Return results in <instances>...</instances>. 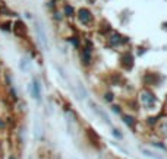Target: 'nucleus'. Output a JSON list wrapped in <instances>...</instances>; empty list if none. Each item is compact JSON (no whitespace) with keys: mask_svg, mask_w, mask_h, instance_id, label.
Listing matches in <instances>:
<instances>
[{"mask_svg":"<svg viewBox=\"0 0 167 159\" xmlns=\"http://www.w3.org/2000/svg\"><path fill=\"white\" fill-rule=\"evenodd\" d=\"M89 53H91L89 48H85V51H84V61H85V63L89 61Z\"/></svg>","mask_w":167,"mask_h":159,"instance_id":"obj_11","label":"nucleus"},{"mask_svg":"<svg viewBox=\"0 0 167 159\" xmlns=\"http://www.w3.org/2000/svg\"><path fill=\"white\" fill-rule=\"evenodd\" d=\"M142 153L145 155V156H150V158H154V159H161L160 156H156L154 153H151L150 150H147V149H142Z\"/></svg>","mask_w":167,"mask_h":159,"instance_id":"obj_10","label":"nucleus"},{"mask_svg":"<svg viewBox=\"0 0 167 159\" xmlns=\"http://www.w3.org/2000/svg\"><path fill=\"white\" fill-rule=\"evenodd\" d=\"M78 19L84 23V25H88V23L92 21V15H91V12H89L88 9H79Z\"/></svg>","mask_w":167,"mask_h":159,"instance_id":"obj_2","label":"nucleus"},{"mask_svg":"<svg viewBox=\"0 0 167 159\" xmlns=\"http://www.w3.org/2000/svg\"><path fill=\"white\" fill-rule=\"evenodd\" d=\"M110 43H111V45H117V44H120V43H123V38L119 34H113L110 38Z\"/></svg>","mask_w":167,"mask_h":159,"instance_id":"obj_7","label":"nucleus"},{"mask_svg":"<svg viewBox=\"0 0 167 159\" xmlns=\"http://www.w3.org/2000/svg\"><path fill=\"white\" fill-rule=\"evenodd\" d=\"M66 13H67V15H72V13H73V9L71 7V6H66Z\"/></svg>","mask_w":167,"mask_h":159,"instance_id":"obj_12","label":"nucleus"},{"mask_svg":"<svg viewBox=\"0 0 167 159\" xmlns=\"http://www.w3.org/2000/svg\"><path fill=\"white\" fill-rule=\"evenodd\" d=\"M31 88H32V95H34V98L37 99V101H40V83L37 82V80H34V83L31 85Z\"/></svg>","mask_w":167,"mask_h":159,"instance_id":"obj_5","label":"nucleus"},{"mask_svg":"<svg viewBox=\"0 0 167 159\" xmlns=\"http://www.w3.org/2000/svg\"><path fill=\"white\" fill-rule=\"evenodd\" d=\"M37 32H38L40 41H41V44L44 45V48H49V44H47V38H45V32H44L43 25H37Z\"/></svg>","mask_w":167,"mask_h":159,"instance_id":"obj_3","label":"nucleus"},{"mask_svg":"<svg viewBox=\"0 0 167 159\" xmlns=\"http://www.w3.org/2000/svg\"><path fill=\"white\" fill-rule=\"evenodd\" d=\"M91 2H92V0H91Z\"/></svg>","mask_w":167,"mask_h":159,"instance_id":"obj_15","label":"nucleus"},{"mask_svg":"<svg viewBox=\"0 0 167 159\" xmlns=\"http://www.w3.org/2000/svg\"><path fill=\"white\" fill-rule=\"evenodd\" d=\"M141 101H142V104L145 107L150 108V107H154V104H156V96L151 92H148V91H144V92L141 93Z\"/></svg>","mask_w":167,"mask_h":159,"instance_id":"obj_1","label":"nucleus"},{"mask_svg":"<svg viewBox=\"0 0 167 159\" xmlns=\"http://www.w3.org/2000/svg\"><path fill=\"white\" fill-rule=\"evenodd\" d=\"M123 121H125L129 127H134V118H132L131 115H123Z\"/></svg>","mask_w":167,"mask_h":159,"instance_id":"obj_9","label":"nucleus"},{"mask_svg":"<svg viewBox=\"0 0 167 159\" xmlns=\"http://www.w3.org/2000/svg\"><path fill=\"white\" fill-rule=\"evenodd\" d=\"M106 99H107V101H111V99H113V95H111V93H107V95H106Z\"/></svg>","mask_w":167,"mask_h":159,"instance_id":"obj_13","label":"nucleus"},{"mask_svg":"<svg viewBox=\"0 0 167 159\" xmlns=\"http://www.w3.org/2000/svg\"><path fill=\"white\" fill-rule=\"evenodd\" d=\"M9 159H15V158H9Z\"/></svg>","mask_w":167,"mask_h":159,"instance_id":"obj_14","label":"nucleus"},{"mask_svg":"<svg viewBox=\"0 0 167 159\" xmlns=\"http://www.w3.org/2000/svg\"><path fill=\"white\" fill-rule=\"evenodd\" d=\"M15 32H16V35H19V37H24V35H25V25H24L22 22H16L15 23Z\"/></svg>","mask_w":167,"mask_h":159,"instance_id":"obj_6","label":"nucleus"},{"mask_svg":"<svg viewBox=\"0 0 167 159\" xmlns=\"http://www.w3.org/2000/svg\"><path fill=\"white\" fill-rule=\"evenodd\" d=\"M88 104L91 105V108H92V110H94L95 112H97V114H98V115H101V117H103V120L106 121V123H109V117H107V114H106V112H104V111H101L100 108H98V107H97V105L94 104V101H91V99H89V101H88Z\"/></svg>","mask_w":167,"mask_h":159,"instance_id":"obj_4","label":"nucleus"},{"mask_svg":"<svg viewBox=\"0 0 167 159\" xmlns=\"http://www.w3.org/2000/svg\"><path fill=\"white\" fill-rule=\"evenodd\" d=\"M122 61L126 64V67L129 69V67L132 66V55H131V54H125V57L122 59Z\"/></svg>","mask_w":167,"mask_h":159,"instance_id":"obj_8","label":"nucleus"}]
</instances>
